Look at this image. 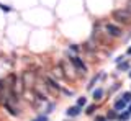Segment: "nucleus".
Returning a JSON list of instances; mask_svg holds the SVG:
<instances>
[{
	"label": "nucleus",
	"instance_id": "nucleus-1",
	"mask_svg": "<svg viewBox=\"0 0 131 121\" xmlns=\"http://www.w3.org/2000/svg\"><path fill=\"white\" fill-rule=\"evenodd\" d=\"M113 18L118 20V21H123V23H129L131 21V13L128 10H115Z\"/></svg>",
	"mask_w": 131,
	"mask_h": 121
},
{
	"label": "nucleus",
	"instance_id": "nucleus-2",
	"mask_svg": "<svg viewBox=\"0 0 131 121\" xmlns=\"http://www.w3.org/2000/svg\"><path fill=\"white\" fill-rule=\"evenodd\" d=\"M23 85L26 87V88H30V90H33L36 85V77H35V74L33 72H25V75H23Z\"/></svg>",
	"mask_w": 131,
	"mask_h": 121
},
{
	"label": "nucleus",
	"instance_id": "nucleus-3",
	"mask_svg": "<svg viewBox=\"0 0 131 121\" xmlns=\"http://www.w3.org/2000/svg\"><path fill=\"white\" fill-rule=\"evenodd\" d=\"M46 88L51 92L52 95H56V93L61 92V85H57V82L54 79H46Z\"/></svg>",
	"mask_w": 131,
	"mask_h": 121
},
{
	"label": "nucleus",
	"instance_id": "nucleus-4",
	"mask_svg": "<svg viewBox=\"0 0 131 121\" xmlns=\"http://www.w3.org/2000/svg\"><path fill=\"white\" fill-rule=\"evenodd\" d=\"M71 62L74 64V66H75V69H77V70H80V72H82V74H85V72H87V67H85V64L82 62V59H80V57L74 56V57H71Z\"/></svg>",
	"mask_w": 131,
	"mask_h": 121
},
{
	"label": "nucleus",
	"instance_id": "nucleus-5",
	"mask_svg": "<svg viewBox=\"0 0 131 121\" xmlns=\"http://www.w3.org/2000/svg\"><path fill=\"white\" fill-rule=\"evenodd\" d=\"M105 31H108L112 36H120L121 34V30L118 26H115V25H112V23H108V25H105Z\"/></svg>",
	"mask_w": 131,
	"mask_h": 121
},
{
	"label": "nucleus",
	"instance_id": "nucleus-6",
	"mask_svg": "<svg viewBox=\"0 0 131 121\" xmlns=\"http://www.w3.org/2000/svg\"><path fill=\"white\" fill-rule=\"evenodd\" d=\"M79 113H80V106H79V105H75V106H71V108H67L66 115H67V116H77Z\"/></svg>",
	"mask_w": 131,
	"mask_h": 121
},
{
	"label": "nucleus",
	"instance_id": "nucleus-7",
	"mask_svg": "<svg viewBox=\"0 0 131 121\" xmlns=\"http://www.w3.org/2000/svg\"><path fill=\"white\" fill-rule=\"evenodd\" d=\"M52 74H54L56 77H59V79H62V77H66V75L62 74V67H61V66H57V67H54V69H52Z\"/></svg>",
	"mask_w": 131,
	"mask_h": 121
},
{
	"label": "nucleus",
	"instance_id": "nucleus-8",
	"mask_svg": "<svg viewBox=\"0 0 131 121\" xmlns=\"http://www.w3.org/2000/svg\"><path fill=\"white\" fill-rule=\"evenodd\" d=\"M126 106V102L125 100H116V102H115V110H123V108Z\"/></svg>",
	"mask_w": 131,
	"mask_h": 121
},
{
	"label": "nucleus",
	"instance_id": "nucleus-9",
	"mask_svg": "<svg viewBox=\"0 0 131 121\" xmlns=\"http://www.w3.org/2000/svg\"><path fill=\"white\" fill-rule=\"evenodd\" d=\"M93 98H95V100H102V98H103V90H102V88L93 90Z\"/></svg>",
	"mask_w": 131,
	"mask_h": 121
},
{
	"label": "nucleus",
	"instance_id": "nucleus-10",
	"mask_svg": "<svg viewBox=\"0 0 131 121\" xmlns=\"http://www.w3.org/2000/svg\"><path fill=\"white\" fill-rule=\"evenodd\" d=\"M116 110H112V111H108V115H106V119H116Z\"/></svg>",
	"mask_w": 131,
	"mask_h": 121
},
{
	"label": "nucleus",
	"instance_id": "nucleus-11",
	"mask_svg": "<svg viewBox=\"0 0 131 121\" xmlns=\"http://www.w3.org/2000/svg\"><path fill=\"white\" fill-rule=\"evenodd\" d=\"M128 118H129V113L128 111H125V113H121L120 116H116V119H120V121H126Z\"/></svg>",
	"mask_w": 131,
	"mask_h": 121
},
{
	"label": "nucleus",
	"instance_id": "nucleus-12",
	"mask_svg": "<svg viewBox=\"0 0 131 121\" xmlns=\"http://www.w3.org/2000/svg\"><path fill=\"white\" fill-rule=\"evenodd\" d=\"M95 110H97L95 105H89L87 110H85V113H87V115H93V111H95Z\"/></svg>",
	"mask_w": 131,
	"mask_h": 121
},
{
	"label": "nucleus",
	"instance_id": "nucleus-13",
	"mask_svg": "<svg viewBox=\"0 0 131 121\" xmlns=\"http://www.w3.org/2000/svg\"><path fill=\"white\" fill-rule=\"evenodd\" d=\"M85 103H87V98H84V96H80V98L79 100H77V105H79V106L82 108V106H84V105Z\"/></svg>",
	"mask_w": 131,
	"mask_h": 121
},
{
	"label": "nucleus",
	"instance_id": "nucleus-14",
	"mask_svg": "<svg viewBox=\"0 0 131 121\" xmlns=\"http://www.w3.org/2000/svg\"><path fill=\"white\" fill-rule=\"evenodd\" d=\"M118 69H120V70H126V69H129V64L128 62H123V64L118 66Z\"/></svg>",
	"mask_w": 131,
	"mask_h": 121
},
{
	"label": "nucleus",
	"instance_id": "nucleus-15",
	"mask_svg": "<svg viewBox=\"0 0 131 121\" xmlns=\"http://www.w3.org/2000/svg\"><path fill=\"white\" fill-rule=\"evenodd\" d=\"M123 100H125V102H131V92H126V93L123 95Z\"/></svg>",
	"mask_w": 131,
	"mask_h": 121
},
{
	"label": "nucleus",
	"instance_id": "nucleus-16",
	"mask_svg": "<svg viewBox=\"0 0 131 121\" xmlns=\"http://www.w3.org/2000/svg\"><path fill=\"white\" fill-rule=\"evenodd\" d=\"M0 10H3V11H12V8L8 5H3V3H0Z\"/></svg>",
	"mask_w": 131,
	"mask_h": 121
},
{
	"label": "nucleus",
	"instance_id": "nucleus-17",
	"mask_svg": "<svg viewBox=\"0 0 131 121\" xmlns=\"http://www.w3.org/2000/svg\"><path fill=\"white\" fill-rule=\"evenodd\" d=\"M52 110H54V103H49V105H48V108H46V113H51Z\"/></svg>",
	"mask_w": 131,
	"mask_h": 121
},
{
	"label": "nucleus",
	"instance_id": "nucleus-18",
	"mask_svg": "<svg viewBox=\"0 0 131 121\" xmlns=\"http://www.w3.org/2000/svg\"><path fill=\"white\" fill-rule=\"evenodd\" d=\"M79 49H80V47L77 46V44H72V46H71V51H72V52H77Z\"/></svg>",
	"mask_w": 131,
	"mask_h": 121
},
{
	"label": "nucleus",
	"instance_id": "nucleus-19",
	"mask_svg": "<svg viewBox=\"0 0 131 121\" xmlns=\"http://www.w3.org/2000/svg\"><path fill=\"white\" fill-rule=\"evenodd\" d=\"M95 121H108V119H106V116H97Z\"/></svg>",
	"mask_w": 131,
	"mask_h": 121
},
{
	"label": "nucleus",
	"instance_id": "nucleus-20",
	"mask_svg": "<svg viewBox=\"0 0 131 121\" xmlns=\"http://www.w3.org/2000/svg\"><path fill=\"white\" fill-rule=\"evenodd\" d=\"M38 121H48V118H46V116H39Z\"/></svg>",
	"mask_w": 131,
	"mask_h": 121
},
{
	"label": "nucleus",
	"instance_id": "nucleus-21",
	"mask_svg": "<svg viewBox=\"0 0 131 121\" xmlns=\"http://www.w3.org/2000/svg\"><path fill=\"white\" fill-rule=\"evenodd\" d=\"M126 111H128L129 115H131V103H129V106H128V110H126Z\"/></svg>",
	"mask_w": 131,
	"mask_h": 121
},
{
	"label": "nucleus",
	"instance_id": "nucleus-22",
	"mask_svg": "<svg viewBox=\"0 0 131 121\" xmlns=\"http://www.w3.org/2000/svg\"><path fill=\"white\" fill-rule=\"evenodd\" d=\"M126 52H128V54H131V47H128V51H126Z\"/></svg>",
	"mask_w": 131,
	"mask_h": 121
},
{
	"label": "nucleus",
	"instance_id": "nucleus-23",
	"mask_svg": "<svg viewBox=\"0 0 131 121\" xmlns=\"http://www.w3.org/2000/svg\"><path fill=\"white\" fill-rule=\"evenodd\" d=\"M129 79H131V72H129Z\"/></svg>",
	"mask_w": 131,
	"mask_h": 121
},
{
	"label": "nucleus",
	"instance_id": "nucleus-24",
	"mask_svg": "<svg viewBox=\"0 0 131 121\" xmlns=\"http://www.w3.org/2000/svg\"><path fill=\"white\" fill-rule=\"evenodd\" d=\"M36 121H38V119H36Z\"/></svg>",
	"mask_w": 131,
	"mask_h": 121
}]
</instances>
